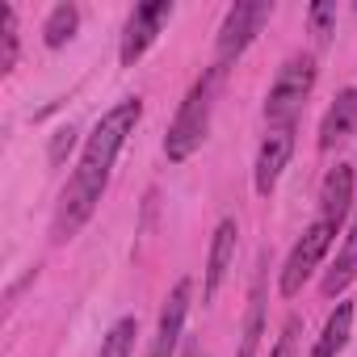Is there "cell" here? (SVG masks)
<instances>
[{"label": "cell", "instance_id": "obj_1", "mask_svg": "<svg viewBox=\"0 0 357 357\" xmlns=\"http://www.w3.org/2000/svg\"><path fill=\"white\" fill-rule=\"evenodd\" d=\"M139 118H143V101L126 97L93 126V135L84 143V155H80V168L72 172L68 190L59 194V206H55V219H51V240L55 244H68L93 219V211H97V202L109 185V168H114V160H118V151H122V143H126V135L135 130Z\"/></svg>", "mask_w": 357, "mask_h": 357}, {"label": "cell", "instance_id": "obj_2", "mask_svg": "<svg viewBox=\"0 0 357 357\" xmlns=\"http://www.w3.org/2000/svg\"><path fill=\"white\" fill-rule=\"evenodd\" d=\"M219 76H223V72L211 68L202 80H194V89L185 93L181 109H176V118H172V126H168V135H164V155H168L172 164L190 160V155L202 147V139H206V130H211V114H215Z\"/></svg>", "mask_w": 357, "mask_h": 357}, {"label": "cell", "instance_id": "obj_3", "mask_svg": "<svg viewBox=\"0 0 357 357\" xmlns=\"http://www.w3.org/2000/svg\"><path fill=\"white\" fill-rule=\"evenodd\" d=\"M311 89H315V59L311 55H290L278 68V76L269 84V97H265L269 126H294V118H298L303 101L311 97Z\"/></svg>", "mask_w": 357, "mask_h": 357}, {"label": "cell", "instance_id": "obj_4", "mask_svg": "<svg viewBox=\"0 0 357 357\" xmlns=\"http://www.w3.org/2000/svg\"><path fill=\"white\" fill-rule=\"evenodd\" d=\"M269 13H273L269 0H236V5L227 9L223 30H219V47H215V68L219 72H227V63L240 59L252 47V38L265 30Z\"/></svg>", "mask_w": 357, "mask_h": 357}, {"label": "cell", "instance_id": "obj_5", "mask_svg": "<svg viewBox=\"0 0 357 357\" xmlns=\"http://www.w3.org/2000/svg\"><path fill=\"white\" fill-rule=\"evenodd\" d=\"M332 236H336V227H332L328 219H319V223H311V227L303 231V240L290 248V257H286V265H282V294H286V298H294V294L303 290V282L315 273V265H319L324 252L332 248Z\"/></svg>", "mask_w": 357, "mask_h": 357}, {"label": "cell", "instance_id": "obj_6", "mask_svg": "<svg viewBox=\"0 0 357 357\" xmlns=\"http://www.w3.org/2000/svg\"><path fill=\"white\" fill-rule=\"evenodd\" d=\"M168 17H172V0H147V5H139V9L130 13L126 34H122V51H118L122 68H130V63L160 38V26H164Z\"/></svg>", "mask_w": 357, "mask_h": 357}, {"label": "cell", "instance_id": "obj_7", "mask_svg": "<svg viewBox=\"0 0 357 357\" xmlns=\"http://www.w3.org/2000/svg\"><path fill=\"white\" fill-rule=\"evenodd\" d=\"M290 151H294V126H269V135H265V143H261V151H257V172H252L261 198L273 194L282 168L290 164Z\"/></svg>", "mask_w": 357, "mask_h": 357}, {"label": "cell", "instance_id": "obj_8", "mask_svg": "<svg viewBox=\"0 0 357 357\" xmlns=\"http://www.w3.org/2000/svg\"><path fill=\"white\" fill-rule=\"evenodd\" d=\"M185 311H190V278H181L172 286V294L160 311V332H155L147 357H172L176 353V340H181V328H185Z\"/></svg>", "mask_w": 357, "mask_h": 357}, {"label": "cell", "instance_id": "obj_9", "mask_svg": "<svg viewBox=\"0 0 357 357\" xmlns=\"http://www.w3.org/2000/svg\"><path fill=\"white\" fill-rule=\"evenodd\" d=\"M353 135H357V89H344V93H336V101L328 105V114L319 122V147L332 151Z\"/></svg>", "mask_w": 357, "mask_h": 357}, {"label": "cell", "instance_id": "obj_10", "mask_svg": "<svg viewBox=\"0 0 357 357\" xmlns=\"http://www.w3.org/2000/svg\"><path fill=\"white\" fill-rule=\"evenodd\" d=\"M319 211L332 227H340L353 211V168L349 164H336L328 176H324V185H319Z\"/></svg>", "mask_w": 357, "mask_h": 357}, {"label": "cell", "instance_id": "obj_11", "mask_svg": "<svg viewBox=\"0 0 357 357\" xmlns=\"http://www.w3.org/2000/svg\"><path fill=\"white\" fill-rule=\"evenodd\" d=\"M236 223L231 219H223L219 227H215V240H211V261H206V298H215V290L223 286V278H227V269H231V261H236Z\"/></svg>", "mask_w": 357, "mask_h": 357}, {"label": "cell", "instance_id": "obj_12", "mask_svg": "<svg viewBox=\"0 0 357 357\" xmlns=\"http://www.w3.org/2000/svg\"><path fill=\"white\" fill-rule=\"evenodd\" d=\"M349 332H353V307H349V303H336V311L328 315V324H324V332H319L311 357H336V353L349 344Z\"/></svg>", "mask_w": 357, "mask_h": 357}, {"label": "cell", "instance_id": "obj_13", "mask_svg": "<svg viewBox=\"0 0 357 357\" xmlns=\"http://www.w3.org/2000/svg\"><path fill=\"white\" fill-rule=\"evenodd\" d=\"M357 278V215H353V227H349V240H344V248H340V257H336V265H332V273L324 278V294L328 298H336L349 282Z\"/></svg>", "mask_w": 357, "mask_h": 357}, {"label": "cell", "instance_id": "obj_14", "mask_svg": "<svg viewBox=\"0 0 357 357\" xmlns=\"http://www.w3.org/2000/svg\"><path fill=\"white\" fill-rule=\"evenodd\" d=\"M265 282L257 278L252 286V298H248V324H244V336H240V357H257L261 349V315H265Z\"/></svg>", "mask_w": 357, "mask_h": 357}, {"label": "cell", "instance_id": "obj_15", "mask_svg": "<svg viewBox=\"0 0 357 357\" xmlns=\"http://www.w3.org/2000/svg\"><path fill=\"white\" fill-rule=\"evenodd\" d=\"M76 26H80V9L76 5H55L51 9V17H47V47H63L72 34H76Z\"/></svg>", "mask_w": 357, "mask_h": 357}, {"label": "cell", "instance_id": "obj_16", "mask_svg": "<svg viewBox=\"0 0 357 357\" xmlns=\"http://www.w3.org/2000/svg\"><path fill=\"white\" fill-rule=\"evenodd\" d=\"M135 336H139L135 319H118V324L109 328L105 344H101V357H130V349H135Z\"/></svg>", "mask_w": 357, "mask_h": 357}, {"label": "cell", "instance_id": "obj_17", "mask_svg": "<svg viewBox=\"0 0 357 357\" xmlns=\"http://www.w3.org/2000/svg\"><path fill=\"white\" fill-rule=\"evenodd\" d=\"M307 22H311L315 43H328V38H332V26H336V5H328V0H315V5L307 9Z\"/></svg>", "mask_w": 357, "mask_h": 357}, {"label": "cell", "instance_id": "obj_18", "mask_svg": "<svg viewBox=\"0 0 357 357\" xmlns=\"http://www.w3.org/2000/svg\"><path fill=\"white\" fill-rule=\"evenodd\" d=\"M5 51H0V72H13V63H17V17H13V9L5 5Z\"/></svg>", "mask_w": 357, "mask_h": 357}, {"label": "cell", "instance_id": "obj_19", "mask_svg": "<svg viewBox=\"0 0 357 357\" xmlns=\"http://www.w3.org/2000/svg\"><path fill=\"white\" fill-rule=\"evenodd\" d=\"M72 143H76V130L72 126L55 130V139H51V164H63V155L72 151Z\"/></svg>", "mask_w": 357, "mask_h": 357}, {"label": "cell", "instance_id": "obj_20", "mask_svg": "<svg viewBox=\"0 0 357 357\" xmlns=\"http://www.w3.org/2000/svg\"><path fill=\"white\" fill-rule=\"evenodd\" d=\"M294 336H298V319H286V328H282V336H278L269 357H294Z\"/></svg>", "mask_w": 357, "mask_h": 357}]
</instances>
